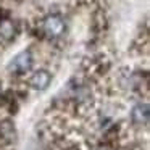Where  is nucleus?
Wrapping results in <instances>:
<instances>
[{"instance_id":"f257e3e1","label":"nucleus","mask_w":150,"mask_h":150,"mask_svg":"<svg viewBox=\"0 0 150 150\" xmlns=\"http://www.w3.org/2000/svg\"><path fill=\"white\" fill-rule=\"evenodd\" d=\"M31 66H33V57H31V53L23 52V53L15 57V60L10 63L8 68L15 73H26L31 69Z\"/></svg>"},{"instance_id":"f03ea898","label":"nucleus","mask_w":150,"mask_h":150,"mask_svg":"<svg viewBox=\"0 0 150 150\" xmlns=\"http://www.w3.org/2000/svg\"><path fill=\"white\" fill-rule=\"evenodd\" d=\"M63 21L62 18L58 16H50L45 20V24H44V29H45V33L49 34V36H58V34L63 33Z\"/></svg>"},{"instance_id":"7ed1b4c3","label":"nucleus","mask_w":150,"mask_h":150,"mask_svg":"<svg viewBox=\"0 0 150 150\" xmlns=\"http://www.w3.org/2000/svg\"><path fill=\"white\" fill-rule=\"evenodd\" d=\"M50 74L47 71H37L34 73V76L31 78V86L34 89H39V91H44L47 89V86L50 84Z\"/></svg>"},{"instance_id":"20e7f679","label":"nucleus","mask_w":150,"mask_h":150,"mask_svg":"<svg viewBox=\"0 0 150 150\" xmlns=\"http://www.w3.org/2000/svg\"><path fill=\"white\" fill-rule=\"evenodd\" d=\"M131 116H132V121L136 124H147V121H149V107L145 103L137 105V107L132 108Z\"/></svg>"}]
</instances>
